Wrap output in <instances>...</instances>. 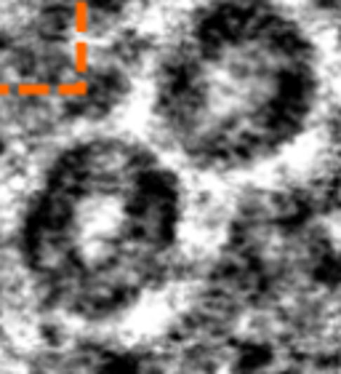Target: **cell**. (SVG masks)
<instances>
[{
  "instance_id": "obj_2",
  "label": "cell",
  "mask_w": 341,
  "mask_h": 374,
  "mask_svg": "<svg viewBox=\"0 0 341 374\" xmlns=\"http://www.w3.org/2000/svg\"><path fill=\"white\" fill-rule=\"evenodd\" d=\"M131 123L206 190L259 182L341 145V56L296 0H182Z\"/></svg>"
},
{
  "instance_id": "obj_1",
  "label": "cell",
  "mask_w": 341,
  "mask_h": 374,
  "mask_svg": "<svg viewBox=\"0 0 341 374\" xmlns=\"http://www.w3.org/2000/svg\"><path fill=\"white\" fill-rule=\"evenodd\" d=\"M208 195L133 123L67 129L0 200L32 321L149 332L195 270Z\"/></svg>"
}]
</instances>
